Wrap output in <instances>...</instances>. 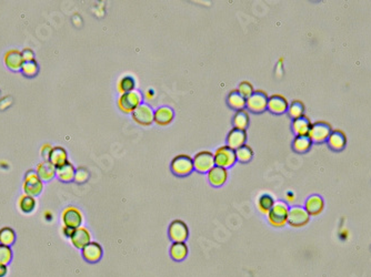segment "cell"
I'll return each instance as SVG.
<instances>
[{"label": "cell", "mask_w": 371, "mask_h": 277, "mask_svg": "<svg viewBox=\"0 0 371 277\" xmlns=\"http://www.w3.org/2000/svg\"><path fill=\"white\" fill-rule=\"evenodd\" d=\"M142 98L143 96L141 94V92L136 89L127 92V93L120 94L117 101L118 108L124 113H127V115L130 113V115H132V113L142 103Z\"/></svg>", "instance_id": "1"}, {"label": "cell", "mask_w": 371, "mask_h": 277, "mask_svg": "<svg viewBox=\"0 0 371 277\" xmlns=\"http://www.w3.org/2000/svg\"><path fill=\"white\" fill-rule=\"evenodd\" d=\"M289 208L285 202H275L270 212L268 213V222L275 228H284L288 223Z\"/></svg>", "instance_id": "2"}, {"label": "cell", "mask_w": 371, "mask_h": 277, "mask_svg": "<svg viewBox=\"0 0 371 277\" xmlns=\"http://www.w3.org/2000/svg\"><path fill=\"white\" fill-rule=\"evenodd\" d=\"M170 169L172 173L178 176H187L195 170L193 159L188 154H178L172 159Z\"/></svg>", "instance_id": "3"}, {"label": "cell", "mask_w": 371, "mask_h": 277, "mask_svg": "<svg viewBox=\"0 0 371 277\" xmlns=\"http://www.w3.org/2000/svg\"><path fill=\"white\" fill-rule=\"evenodd\" d=\"M23 190L25 192V194L30 195L33 197L38 196L41 192H43L44 182L41 181L35 170L27 171L26 175H25Z\"/></svg>", "instance_id": "4"}, {"label": "cell", "mask_w": 371, "mask_h": 277, "mask_svg": "<svg viewBox=\"0 0 371 277\" xmlns=\"http://www.w3.org/2000/svg\"><path fill=\"white\" fill-rule=\"evenodd\" d=\"M214 164L220 167L228 169L235 165L237 162V157H236V151L230 149L228 145H222L214 151Z\"/></svg>", "instance_id": "5"}, {"label": "cell", "mask_w": 371, "mask_h": 277, "mask_svg": "<svg viewBox=\"0 0 371 277\" xmlns=\"http://www.w3.org/2000/svg\"><path fill=\"white\" fill-rule=\"evenodd\" d=\"M269 96L264 90H255L254 94L247 99L246 107L254 113H263L268 108Z\"/></svg>", "instance_id": "6"}, {"label": "cell", "mask_w": 371, "mask_h": 277, "mask_svg": "<svg viewBox=\"0 0 371 277\" xmlns=\"http://www.w3.org/2000/svg\"><path fill=\"white\" fill-rule=\"evenodd\" d=\"M193 159V167L199 173H208V172L216 165L214 164L213 153L208 150H204L198 152Z\"/></svg>", "instance_id": "7"}, {"label": "cell", "mask_w": 371, "mask_h": 277, "mask_svg": "<svg viewBox=\"0 0 371 277\" xmlns=\"http://www.w3.org/2000/svg\"><path fill=\"white\" fill-rule=\"evenodd\" d=\"M132 120L141 127H149L154 123L155 111L154 109L146 103H141L136 110L132 113Z\"/></svg>", "instance_id": "8"}, {"label": "cell", "mask_w": 371, "mask_h": 277, "mask_svg": "<svg viewBox=\"0 0 371 277\" xmlns=\"http://www.w3.org/2000/svg\"><path fill=\"white\" fill-rule=\"evenodd\" d=\"M61 220L64 226L76 230L81 226L83 216L79 208L76 207H67L61 213Z\"/></svg>", "instance_id": "9"}, {"label": "cell", "mask_w": 371, "mask_h": 277, "mask_svg": "<svg viewBox=\"0 0 371 277\" xmlns=\"http://www.w3.org/2000/svg\"><path fill=\"white\" fill-rule=\"evenodd\" d=\"M168 234H169L170 240L174 243H183L187 241L189 236V229L184 221L175 220L171 222L169 228H168Z\"/></svg>", "instance_id": "10"}, {"label": "cell", "mask_w": 371, "mask_h": 277, "mask_svg": "<svg viewBox=\"0 0 371 277\" xmlns=\"http://www.w3.org/2000/svg\"><path fill=\"white\" fill-rule=\"evenodd\" d=\"M310 221V215L308 214L305 208L292 207L289 208L288 213V224L292 228H302L307 225Z\"/></svg>", "instance_id": "11"}, {"label": "cell", "mask_w": 371, "mask_h": 277, "mask_svg": "<svg viewBox=\"0 0 371 277\" xmlns=\"http://www.w3.org/2000/svg\"><path fill=\"white\" fill-rule=\"evenodd\" d=\"M331 134L330 125L326 122H317L311 124L308 137L313 142H323L329 138Z\"/></svg>", "instance_id": "12"}, {"label": "cell", "mask_w": 371, "mask_h": 277, "mask_svg": "<svg viewBox=\"0 0 371 277\" xmlns=\"http://www.w3.org/2000/svg\"><path fill=\"white\" fill-rule=\"evenodd\" d=\"M81 253L82 257L85 258V261H87L88 263H97L103 257L104 250L99 243L90 242L89 244L81 250Z\"/></svg>", "instance_id": "13"}, {"label": "cell", "mask_w": 371, "mask_h": 277, "mask_svg": "<svg viewBox=\"0 0 371 277\" xmlns=\"http://www.w3.org/2000/svg\"><path fill=\"white\" fill-rule=\"evenodd\" d=\"M247 137V131H244V130L235 128L231 129L230 132L228 133V137H227V145L235 151L238 150L242 145L246 144Z\"/></svg>", "instance_id": "14"}, {"label": "cell", "mask_w": 371, "mask_h": 277, "mask_svg": "<svg viewBox=\"0 0 371 277\" xmlns=\"http://www.w3.org/2000/svg\"><path fill=\"white\" fill-rule=\"evenodd\" d=\"M70 241L76 249L82 250L83 247L87 246L91 242V234L89 232V230L82 228V226L76 229L73 236L70 237Z\"/></svg>", "instance_id": "15"}, {"label": "cell", "mask_w": 371, "mask_h": 277, "mask_svg": "<svg viewBox=\"0 0 371 277\" xmlns=\"http://www.w3.org/2000/svg\"><path fill=\"white\" fill-rule=\"evenodd\" d=\"M3 61L7 68H9L12 71L22 70V67L24 65V59L22 56V51L17 49L8 50L3 56Z\"/></svg>", "instance_id": "16"}, {"label": "cell", "mask_w": 371, "mask_h": 277, "mask_svg": "<svg viewBox=\"0 0 371 277\" xmlns=\"http://www.w3.org/2000/svg\"><path fill=\"white\" fill-rule=\"evenodd\" d=\"M228 170L225 169V167H220L214 165L212 170L208 172V180L209 183L212 184V186H222L223 184L227 182L228 180Z\"/></svg>", "instance_id": "17"}, {"label": "cell", "mask_w": 371, "mask_h": 277, "mask_svg": "<svg viewBox=\"0 0 371 277\" xmlns=\"http://www.w3.org/2000/svg\"><path fill=\"white\" fill-rule=\"evenodd\" d=\"M289 108V103L287 99L281 94H272L269 96L268 100V110L275 113V115H281L286 112Z\"/></svg>", "instance_id": "18"}, {"label": "cell", "mask_w": 371, "mask_h": 277, "mask_svg": "<svg viewBox=\"0 0 371 277\" xmlns=\"http://www.w3.org/2000/svg\"><path fill=\"white\" fill-rule=\"evenodd\" d=\"M174 110L168 106H162L155 111L154 122H156L158 125H161V127H166V125H169L174 121Z\"/></svg>", "instance_id": "19"}, {"label": "cell", "mask_w": 371, "mask_h": 277, "mask_svg": "<svg viewBox=\"0 0 371 277\" xmlns=\"http://www.w3.org/2000/svg\"><path fill=\"white\" fill-rule=\"evenodd\" d=\"M36 172L43 182L50 181V180H53L56 176L57 167L49 161H43L37 165Z\"/></svg>", "instance_id": "20"}, {"label": "cell", "mask_w": 371, "mask_h": 277, "mask_svg": "<svg viewBox=\"0 0 371 277\" xmlns=\"http://www.w3.org/2000/svg\"><path fill=\"white\" fill-rule=\"evenodd\" d=\"M48 161L53 163L56 167H59L68 162V153L62 146H53L52 152H50Z\"/></svg>", "instance_id": "21"}, {"label": "cell", "mask_w": 371, "mask_h": 277, "mask_svg": "<svg viewBox=\"0 0 371 277\" xmlns=\"http://www.w3.org/2000/svg\"><path fill=\"white\" fill-rule=\"evenodd\" d=\"M324 203L323 200L319 195H311L306 202V211L310 216L319 215L323 211Z\"/></svg>", "instance_id": "22"}, {"label": "cell", "mask_w": 371, "mask_h": 277, "mask_svg": "<svg viewBox=\"0 0 371 277\" xmlns=\"http://www.w3.org/2000/svg\"><path fill=\"white\" fill-rule=\"evenodd\" d=\"M310 128H311L310 121L305 115L293 120V122H292V130L294 131V133L297 134V137L308 136V133H309L310 131Z\"/></svg>", "instance_id": "23"}, {"label": "cell", "mask_w": 371, "mask_h": 277, "mask_svg": "<svg viewBox=\"0 0 371 277\" xmlns=\"http://www.w3.org/2000/svg\"><path fill=\"white\" fill-rule=\"evenodd\" d=\"M227 102H228L229 107L235 109L236 111L243 110L246 108L247 99L239 93L238 90H233L229 92L228 98H227Z\"/></svg>", "instance_id": "24"}, {"label": "cell", "mask_w": 371, "mask_h": 277, "mask_svg": "<svg viewBox=\"0 0 371 277\" xmlns=\"http://www.w3.org/2000/svg\"><path fill=\"white\" fill-rule=\"evenodd\" d=\"M75 174H76V169L73 163H70V162H67L66 164L57 167L56 175L62 182L73 181V180H75Z\"/></svg>", "instance_id": "25"}, {"label": "cell", "mask_w": 371, "mask_h": 277, "mask_svg": "<svg viewBox=\"0 0 371 277\" xmlns=\"http://www.w3.org/2000/svg\"><path fill=\"white\" fill-rule=\"evenodd\" d=\"M250 122V116H249V112L247 110H239L236 111L235 115L233 117V124L235 129H239V130H244L246 131L248 125H249Z\"/></svg>", "instance_id": "26"}, {"label": "cell", "mask_w": 371, "mask_h": 277, "mask_svg": "<svg viewBox=\"0 0 371 277\" xmlns=\"http://www.w3.org/2000/svg\"><path fill=\"white\" fill-rule=\"evenodd\" d=\"M170 255L175 261H184L188 255V246L185 242L172 243L170 246Z\"/></svg>", "instance_id": "27"}, {"label": "cell", "mask_w": 371, "mask_h": 277, "mask_svg": "<svg viewBox=\"0 0 371 277\" xmlns=\"http://www.w3.org/2000/svg\"><path fill=\"white\" fill-rule=\"evenodd\" d=\"M37 201L33 196L23 194L18 200V208L25 214L31 213L36 208Z\"/></svg>", "instance_id": "28"}, {"label": "cell", "mask_w": 371, "mask_h": 277, "mask_svg": "<svg viewBox=\"0 0 371 277\" xmlns=\"http://www.w3.org/2000/svg\"><path fill=\"white\" fill-rule=\"evenodd\" d=\"M273 205H275V200L269 194L260 195L258 202H257V208H258L259 212L261 214H264V215H268V213L270 212Z\"/></svg>", "instance_id": "29"}, {"label": "cell", "mask_w": 371, "mask_h": 277, "mask_svg": "<svg viewBox=\"0 0 371 277\" xmlns=\"http://www.w3.org/2000/svg\"><path fill=\"white\" fill-rule=\"evenodd\" d=\"M134 88H136V82H134V79L132 77V75H125V77H121L117 83V90L120 94H124V93H127V92L132 91L134 90Z\"/></svg>", "instance_id": "30"}, {"label": "cell", "mask_w": 371, "mask_h": 277, "mask_svg": "<svg viewBox=\"0 0 371 277\" xmlns=\"http://www.w3.org/2000/svg\"><path fill=\"white\" fill-rule=\"evenodd\" d=\"M16 241V233L9 226L0 229V244L11 246Z\"/></svg>", "instance_id": "31"}, {"label": "cell", "mask_w": 371, "mask_h": 277, "mask_svg": "<svg viewBox=\"0 0 371 277\" xmlns=\"http://www.w3.org/2000/svg\"><path fill=\"white\" fill-rule=\"evenodd\" d=\"M329 145L335 150H341L345 144V137L341 131L331 132L330 137L328 138Z\"/></svg>", "instance_id": "32"}, {"label": "cell", "mask_w": 371, "mask_h": 277, "mask_svg": "<svg viewBox=\"0 0 371 277\" xmlns=\"http://www.w3.org/2000/svg\"><path fill=\"white\" fill-rule=\"evenodd\" d=\"M236 157H237V161L247 163L251 161V159L254 158V150H252L251 146L244 144L241 148L236 150Z\"/></svg>", "instance_id": "33"}, {"label": "cell", "mask_w": 371, "mask_h": 277, "mask_svg": "<svg viewBox=\"0 0 371 277\" xmlns=\"http://www.w3.org/2000/svg\"><path fill=\"white\" fill-rule=\"evenodd\" d=\"M311 142H313V141L310 140L309 137H308V136H306V137H297L293 140L292 148H293L294 151H296V152L303 153V152H306V151H308V150L310 149Z\"/></svg>", "instance_id": "34"}, {"label": "cell", "mask_w": 371, "mask_h": 277, "mask_svg": "<svg viewBox=\"0 0 371 277\" xmlns=\"http://www.w3.org/2000/svg\"><path fill=\"white\" fill-rule=\"evenodd\" d=\"M303 112H305V106L301 101H293L292 104H290L288 108V113L289 115L292 117V119H298V117L303 116Z\"/></svg>", "instance_id": "35"}, {"label": "cell", "mask_w": 371, "mask_h": 277, "mask_svg": "<svg viewBox=\"0 0 371 277\" xmlns=\"http://www.w3.org/2000/svg\"><path fill=\"white\" fill-rule=\"evenodd\" d=\"M22 71L26 77H33V75H36L38 73V71H39V67H38L36 60L24 62Z\"/></svg>", "instance_id": "36"}, {"label": "cell", "mask_w": 371, "mask_h": 277, "mask_svg": "<svg viewBox=\"0 0 371 277\" xmlns=\"http://www.w3.org/2000/svg\"><path fill=\"white\" fill-rule=\"evenodd\" d=\"M12 259V251L10 246L0 244V264L8 265Z\"/></svg>", "instance_id": "37"}, {"label": "cell", "mask_w": 371, "mask_h": 277, "mask_svg": "<svg viewBox=\"0 0 371 277\" xmlns=\"http://www.w3.org/2000/svg\"><path fill=\"white\" fill-rule=\"evenodd\" d=\"M237 90L239 91V93L243 96V98L248 99V98H249V96H251L252 94H254L255 88H254V86H252L249 81H242L239 85Z\"/></svg>", "instance_id": "38"}, {"label": "cell", "mask_w": 371, "mask_h": 277, "mask_svg": "<svg viewBox=\"0 0 371 277\" xmlns=\"http://www.w3.org/2000/svg\"><path fill=\"white\" fill-rule=\"evenodd\" d=\"M88 178H89V172H88V170L85 169V167H79V169L76 170V174H75L76 182L83 183L87 181Z\"/></svg>", "instance_id": "39"}, {"label": "cell", "mask_w": 371, "mask_h": 277, "mask_svg": "<svg viewBox=\"0 0 371 277\" xmlns=\"http://www.w3.org/2000/svg\"><path fill=\"white\" fill-rule=\"evenodd\" d=\"M22 56L24 59V62L35 60V53H33V50L30 48H25L22 51Z\"/></svg>", "instance_id": "40"}, {"label": "cell", "mask_w": 371, "mask_h": 277, "mask_svg": "<svg viewBox=\"0 0 371 277\" xmlns=\"http://www.w3.org/2000/svg\"><path fill=\"white\" fill-rule=\"evenodd\" d=\"M53 148V146H52L49 143H46L43 145V148H41V157L44 158V161L49 160V155H50V152H52Z\"/></svg>", "instance_id": "41"}, {"label": "cell", "mask_w": 371, "mask_h": 277, "mask_svg": "<svg viewBox=\"0 0 371 277\" xmlns=\"http://www.w3.org/2000/svg\"><path fill=\"white\" fill-rule=\"evenodd\" d=\"M75 232V229H70V228H67V226H64L62 228V233H64V235L66 237H71L73 236V234Z\"/></svg>", "instance_id": "42"}, {"label": "cell", "mask_w": 371, "mask_h": 277, "mask_svg": "<svg viewBox=\"0 0 371 277\" xmlns=\"http://www.w3.org/2000/svg\"><path fill=\"white\" fill-rule=\"evenodd\" d=\"M286 200L288 201V202H290V203L294 202V200H296V196H294V193H293V192H287V194H286Z\"/></svg>", "instance_id": "43"}, {"label": "cell", "mask_w": 371, "mask_h": 277, "mask_svg": "<svg viewBox=\"0 0 371 277\" xmlns=\"http://www.w3.org/2000/svg\"><path fill=\"white\" fill-rule=\"evenodd\" d=\"M8 274V266L0 264V277H5Z\"/></svg>", "instance_id": "44"}, {"label": "cell", "mask_w": 371, "mask_h": 277, "mask_svg": "<svg viewBox=\"0 0 371 277\" xmlns=\"http://www.w3.org/2000/svg\"><path fill=\"white\" fill-rule=\"evenodd\" d=\"M154 96H155V92H154V90L153 89H149V90H147V92H146V98L147 99H154Z\"/></svg>", "instance_id": "45"}]
</instances>
